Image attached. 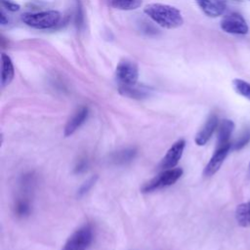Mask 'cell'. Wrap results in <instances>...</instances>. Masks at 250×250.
Returning <instances> with one entry per match:
<instances>
[{"instance_id": "cell-12", "label": "cell", "mask_w": 250, "mask_h": 250, "mask_svg": "<svg viewBox=\"0 0 250 250\" xmlns=\"http://www.w3.org/2000/svg\"><path fill=\"white\" fill-rule=\"evenodd\" d=\"M14 75L15 70L12 60L8 55L3 53L1 55V86H8L12 82Z\"/></svg>"}, {"instance_id": "cell-14", "label": "cell", "mask_w": 250, "mask_h": 250, "mask_svg": "<svg viewBox=\"0 0 250 250\" xmlns=\"http://www.w3.org/2000/svg\"><path fill=\"white\" fill-rule=\"evenodd\" d=\"M235 219L240 227L250 226V202L239 204L235 209Z\"/></svg>"}, {"instance_id": "cell-23", "label": "cell", "mask_w": 250, "mask_h": 250, "mask_svg": "<svg viewBox=\"0 0 250 250\" xmlns=\"http://www.w3.org/2000/svg\"><path fill=\"white\" fill-rule=\"evenodd\" d=\"M1 4L4 8H6L12 12H16V11L20 10V5L15 2H12L10 0H1Z\"/></svg>"}, {"instance_id": "cell-13", "label": "cell", "mask_w": 250, "mask_h": 250, "mask_svg": "<svg viewBox=\"0 0 250 250\" xmlns=\"http://www.w3.org/2000/svg\"><path fill=\"white\" fill-rule=\"evenodd\" d=\"M234 129V123L229 119H224L219 124L217 146H222L229 144V138Z\"/></svg>"}, {"instance_id": "cell-5", "label": "cell", "mask_w": 250, "mask_h": 250, "mask_svg": "<svg viewBox=\"0 0 250 250\" xmlns=\"http://www.w3.org/2000/svg\"><path fill=\"white\" fill-rule=\"evenodd\" d=\"M92 239V228L88 225L83 226L68 237L62 250H87Z\"/></svg>"}, {"instance_id": "cell-6", "label": "cell", "mask_w": 250, "mask_h": 250, "mask_svg": "<svg viewBox=\"0 0 250 250\" xmlns=\"http://www.w3.org/2000/svg\"><path fill=\"white\" fill-rule=\"evenodd\" d=\"M221 28L227 33L236 35H244L249 30L245 19L236 12L229 13L222 19Z\"/></svg>"}, {"instance_id": "cell-22", "label": "cell", "mask_w": 250, "mask_h": 250, "mask_svg": "<svg viewBox=\"0 0 250 250\" xmlns=\"http://www.w3.org/2000/svg\"><path fill=\"white\" fill-rule=\"evenodd\" d=\"M75 23L78 27H80L83 24V13H82V9H81V5H80L79 1H77V5H76Z\"/></svg>"}, {"instance_id": "cell-9", "label": "cell", "mask_w": 250, "mask_h": 250, "mask_svg": "<svg viewBox=\"0 0 250 250\" xmlns=\"http://www.w3.org/2000/svg\"><path fill=\"white\" fill-rule=\"evenodd\" d=\"M202 12L211 18L223 15L227 9L226 0H195Z\"/></svg>"}, {"instance_id": "cell-20", "label": "cell", "mask_w": 250, "mask_h": 250, "mask_svg": "<svg viewBox=\"0 0 250 250\" xmlns=\"http://www.w3.org/2000/svg\"><path fill=\"white\" fill-rule=\"evenodd\" d=\"M250 142V130H245L238 139L231 145L233 150H239L243 148Z\"/></svg>"}, {"instance_id": "cell-3", "label": "cell", "mask_w": 250, "mask_h": 250, "mask_svg": "<svg viewBox=\"0 0 250 250\" xmlns=\"http://www.w3.org/2000/svg\"><path fill=\"white\" fill-rule=\"evenodd\" d=\"M183 175L182 168H171L166 169L153 179L149 180L142 187L143 192H151L157 189H161L175 184Z\"/></svg>"}, {"instance_id": "cell-8", "label": "cell", "mask_w": 250, "mask_h": 250, "mask_svg": "<svg viewBox=\"0 0 250 250\" xmlns=\"http://www.w3.org/2000/svg\"><path fill=\"white\" fill-rule=\"evenodd\" d=\"M186 146V142L183 139L178 140L177 142H175L171 147L168 149L167 153L165 154V156L163 157V159L161 160L160 163V167L163 169H171L174 168L179 160L181 159L184 149Z\"/></svg>"}, {"instance_id": "cell-7", "label": "cell", "mask_w": 250, "mask_h": 250, "mask_svg": "<svg viewBox=\"0 0 250 250\" xmlns=\"http://www.w3.org/2000/svg\"><path fill=\"white\" fill-rule=\"evenodd\" d=\"M231 148V144H227L222 146H217L214 154L210 158L209 162L207 163L205 169H204V176L205 177H211L213 176L222 166L224 160L226 159L229 149Z\"/></svg>"}, {"instance_id": "cell-19", "label": "cell", "mask_w": 250, "mask_h": 250, "mask_svg": "<svg viewBox=\"0 0 250 250\" xmlns=\"http://www.w3.org/2000/svg\"><path fill=\"white\" fill-rule=\"evenodd\" d=\"M31 211V206L26 198H20L15 204V213L19 217H25L29 215Z\"/></svg>"}, {"instance_id": "cell-4", "label": "cell", "mask_w": 250, "mask_h": 250, "mask_svg": "<svg viewBox=\"0 0 250 250\" xmlns=\"http://www.w3.org/2000/svg\"><path fill=\"white\" fill-rule=\"evenodd\" d=\"M115 77L119 84V88L132 87L137 85L139 77L138 65L131 61H121L116 66Z\"/></svg>"}, {"instance_id": "cell-25", "label": "cell", "mask_w": 250, "mask_h": 250, "mask_svg": "<svg viewBox=\"0 0 250 250\" xmlns=\"http://www.w3.org/2000/svg\"><path fill=\"white\" fill-rule=\"evenodd\" d=\"M0 23L1 24H6L8 23V19H6L5 14L3 11H1V16H0Z\"/></svg>"}, {"instance_id": "cell-10", "label": "cell", "mask_w": 250, "mask_h": 250, "mask_svg": "<svg viewBox=\"0 0 250 250\" xmlns=\"http://www.w3.org/2000/svg\"><path fill=\"white\" fill-rule=\"evenodd\" d=\"M219 125V120L216 114H212L208 117L203 127L199 130V132L195 136V143L197 146H204L211 138L216 128Z\"/></svg>"}, {"instance_id": "cell-24", "label": "cell", "mask_w": 250, "mask_h": 250, "mask_svg": "<svg viewBox=\"0 0 250 250\" xmlns=\"http://www.w3.org/2000/svg\"><path fill=\"white\" fill-rule=\"evenodd\" d=\"M86 167H87V161L85 159H81L78 161V163L75 166V172L76 173L83 172L86 170Z\"/></svg>"}, {"instance_id": "cell-15", "label": "cell", "mask_w": 250, "mask_h": 250, "mask_svg": "<svg viewBox=\"0 0 250 250\" xmlns=\"http://www.w3.org/2000/svg\"><path fill=\"white\" fill-rule=\"evenodd\" d=\"M137 154L136 148L130 147L114 152L111 155V161L115 164H126L134 159Z\"/></svg>"}, {"instance_id": "cell-18", "label": "cell", "mask_w": 250, "mask_h": 250, "mask_svg": "<svg viewBox=\"0 0 250 250\" xmlns=\"http://www.w3.org/2000/svg\"><path fill=\"white\" fill-rule=\"evenodd\" d=\"M232 87L237 94H239L240 96L250 101V83L249 82L236 78L232 80Z\"/></svg>"}, {"instance_id": "cell-11", "label": "cell", "mask_w": 250, "mask_h": 250, "mask_svg": "<svg viewBox=\"0 0 250 250\" xmlns=\"http://www.w3.org/2000/svg\"><path fill=\"white\" fill-rule=\"evenodd\" d=\"M88 115L89 109L87 106H82L77 111H75V113L69 118L64 127V136L68 137L72 135L86 121Z\"/></svg>"}, {"instance_id": "cell-21", "label": "cell", "mask_w": 250, "mask_h": 250, "mask_svg": "<svg viewBox=\"0 0 250 250\" xmlns=\"http://www.w3.org/2000/svg\"><path fill=\"white\" fill-rule=\"evenodd\" d=\"M96 181H97V177H96V176L90 178L87 182H85V183L80 187V188H79L78 191H77V195H78V196H83L84 194H86V193L91 189V188L95 185Z\"/></svg>"}, {"instance_id": "cell-2", "label": "cell", "mask_w": 250, "mask_h": 250, "mask_svg": "<svg viewBox=\"0 0 250 250\" xmlns=\"http://www.w3.org/2000/svg\"><path fill=\"white\" fill-rule=\"evenodd\" d=\"M61 14L58 11L50 10L39 13H25L21 15V21L26 25L36 29H47L58 24Z\"/></svg>"}, {"instance_id": "cell-17", "label": "cell", "mask_w": 250, "mask_h": 250, "mask_svg": "<svg viewBox=\"0 0 250 250\" xmlns=\"http://www.w3.org/2000/svg\"><path fill=\"white\" fill-rule=\"evenodd\" d=\"M109 5L118 10H135L142 4V0H108Z\"/></svg>"}, {"instance_id": "cell-1", "label": "cell", "mask_w": 250, "mask_h": 250, "mask_svg": "<svg viewBox=\"0 0 250 250\" xmlns=\"http://www.w3.org/2000/svg\"><path fill=\"white\" fill-rule=\"evenodd\" d=\"M144 12L154 22L164 28L174 29L180 27L184 23L181 12L170 5L151 3L145 7Z\"/></svg>"}, {"instance_id": "cell-16", "label": "cell", "mask_w": 250, "mask_h": 250, "mask_svg": "<svg viewBox=\"0 0 250 250\" xmlns=\"http://www.w3.org/2000/svg\"><path fill=\"white\" fill-rule=\"evenodd\" d=\"M119 92L129 98L133 99H144L148 96V92L146 89L144 87H140L138 85L132 86V87H124V88H119Z\"/></svg>"}, {"instance_id": "cell-26", "label": "cell", "mask_w": 250, "mask_h": 250, "mask_svg": "<svg viewBox=\"0 0 250 250\" xmlns=\"http://www.w3.org/2000/svg\"><path fill=\"white\" fill-rule=\"evenodd\" d=\"M249 171H250V164H249Z\"/></svg>"}]
</instances>
